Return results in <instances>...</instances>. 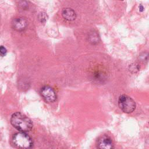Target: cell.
<instances>
[{"label": "cell", "instance_id": "cell-3", "mask_svg": "<svg viewBox=\"0 0 149 149\" xmlns=\"http://www.w3.org/2000/svg\"><path fill=\"white\" fill-rule=\"evenodd\" d=\"M118 105L121 110L127 113L133 112L136 108V102L129 96L123 94L118 99Z\"/></svg>", "mask_w": 149, "mask_h": 149}, {"label": "cell", "instance_id": "cell-7", "mask_svg": "<svg viewBox=\"0 0 149 149\" xmlns=\"http://www.w3.org/2000/svg\"><path fill=\"white\" fill-rule=\"evenodd\" d=\"M62 17L66 20L72 21L76 17V14L74 10L69 8H64L62 11Z\"/></svg>", "mask_w": 149, "mask_h": 149}, {"label": "cell", "instance_id": "cell-10", "mask_svg": "<svg viewBox=\"0 0 149 149\" xmlns=\"http://www.w3.org/2000/svg\"><path fill=\"white\" fill-rule=\"evenodd\" d=\"M47 15L45 13H41L39 15V19H40V22H42V23L45 22V21L47 19Z\"/></svg>", "mask_w": 149, "mask_h": 149}, {"label": "cell", "instance_id": "cell-4", "mask_svg": "<svg viewBox=\"0 0 149 149\" xmlns=\"http://www.w3.org/2000/svg\"><path fill=\"white\" fill-rule=\"evenodd\" d=\"M41 95L43 99L48 103L54 102L56 99V94L54 90L48 86H45L41 89Z\"/></svg>", "mask_w": 149, "mask_h": 149}, {"label": "cell", "instance_id": "cell-1", "mask_svg": "<svg viewBox=\"0 0 149 149\" xmlns=\"http://www.w3.org/2000/svg\"><path fill=\"white\" fill-rule=\"evenodd\" d=\"M12 125L19 132H27L33 127L31 120L24 114L20 112H15L10 118Z\"/></svg>", "mask_w": 149, "mask_h": 149}, {"label": "cell", "instance_id": "cell-12", "mask_svg": "<svg viewBox=\"0 0 149 149\" xmlns=\"http://www.w3.org/2000/svg\"><path fill=\"white\" fill-rule=\"evenodd\" d=\"M143 10H144V7L143 6V5H140L139 6V10H140V12H143Z\"/></svg>", "mask_w": 149, "mask_h": 149}, {"label": "cell", "instance_id": "cell-6", "mask_svg": "<svg viewBox=\"0 0 149 149\" xmlns=\"http://www.w3.org/2000/svg\"><path fill=\"white\" fill-rule=\"evenodd\" d=\"M97 147L101 149H111L113 148V144L109 137L104 135L98 140Z\"/></svg>", "mask_w": 149, "mask_h": 149}, {"label": "cell", "instance_id": "cell-2", "mask_svg": "<svg viewBox=\"0 0 149 149\" xmlns=\"http://www.w3.org/2000/svg\"><path fill=\"white\" fill-rule=\"evenodd\" d=\"M12 142L15 147L19 148H29L33 145L31 138L26 132H23L14 134L12 137Z\"/></svg>", "mask_w": 149, "mask_h": 149}, {"label": "cell", "instance_id": "cell-5", "mask_svg": "<svg viewBox=\"0 0 149 149\" xmlns=\"http://www.w3.org/2000/svg\"><path fill=\"white\" fill-rule=\"evenodd\" d=\"M12 26L15 30L17 31H22L26 29L27 26V22L23 17H16L12 20Z\"/></svg>", "mask_w": 149, "mask_h": 149}, {"label": "cell", "instance_id": "cell-11", "mask_svg": "<svg viewBox=\"0 0 149 149\" xmlns=\"http://www.w3.org/2000/svg\"><path fill=\"white\" fill-rule=\"evenodd\" d=\"M7 52V50L6 49V48H5L3 46H1L0 48V54L1 55V56H3L6 55Z\"/></svg>", "mask_w": 149, "mask_h": 149}, {"label": "cell", "instance_id": "cell-9", "mask_svg": "<svg viewBox=\"0 0 149 149\" xmlns=\"http://www.w3.org/2000/svg\"><path fill=\"white\" fill-rule=\"evenodd\" d=\"M89 39H90V42L92 43H94V42H97L98 40V35L93 32V33H92L90 36H89Z\"/></svg>", "mask_w": 149, "mask_h": 149}, {"label": "cell", "instance_id": "cell-13", "mask_svg": "<svg viewBox=\"0 0 149 149\" xmlns=\"http://www.w3.org/2000/svg\"><path fill=\"white\" fill-rule=\"evenodd\" d=\"M120 1H123V0H120Z\"/></svg>", "mask_w": 149, "mask_h": 149}, {"label": "cell", "instance_id": "cell-8", "mask_svg": "<svg viewBox=\"0 0 149 149\" xmlns=\"http://www.w3.org/2000/svg\"><path fill=\"white\" fill-rule=\"evenodd\" d=\"M129 69L130 72H132L133 73H136V72H137L139 70V66L137 63H132V64L130 65V66L129 67Z\"/></svg>", "mask_w": 149, "mask_h": 149}]
</instances>
